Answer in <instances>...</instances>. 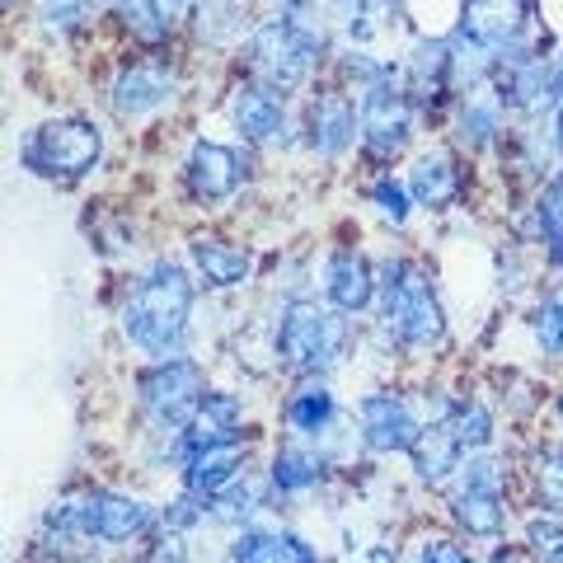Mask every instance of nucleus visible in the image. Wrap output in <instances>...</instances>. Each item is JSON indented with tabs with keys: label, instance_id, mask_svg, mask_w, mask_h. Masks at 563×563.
<instances>
[{
	"label": "nucleus",
	"instance_id": "nucleus-28",
	"mask_svg": "<svg viewBox=\"0 0 563 563\" xmlns=\"http://www.w3.org/2000/svg\"><path fill=\"white\" fill-rule=\"evenodd\" d=\"M451 428H455V437H461L465 451H484L493 442V413L484 409V404H465V409L451 418Z\"/></svg>",
	"mask_w": 563,
	"mask_h": 563
},
{
	"label": "nucleus",
	"instance_id": "nucleus-14",
	"mask_svg": "<svg viewBox=\"0 0 563 563\" xmlns=\"http://www.w3.org/2000/svg\"><path fill=\"white\" fill-rule=\"evenodd\" d=\"M244 461H250V446L240 442H221V446H202L188 455V493L192 498H217V493H225L235 479Z\"/></svg>",
	"mask_w": 563,
	"mask_h": 563
},
{
	"label": "nucleus",
	"instance_id": "nucleus-16",
	"mask_svg": "<svg viewBox=\"0 0 563 563\" xmlns=\"http://www.w3.org/2000/svg\"><path fill=\"white\" fill-rule=\"evenodd\" d=\"M235 122L250 141L268 146V141H282V132H287V109H282V99L268 85H244L235 95Z\"/></svg>",
	"mask_w": 563,
	"mask_h": 563
},
{
	"label": "nucleus",
	"instance_id": "nucleus-5",
	"mask_svg": "<svg viewBox=\"0 0 563 563\" xmlns=\"http://www.w3.org/2000/svg\"><path fill=\"white\" fill-rule=\"evenodd\" d=\"M99 155H103V136L85 118L47 122V128H38L24 141V165L43 174V179H80V174L95 169Z\"/></svg>",
	"mask_w": 563,
	"mask_h": 563
},
{
	"label": "nucleus",
	"instance_id": "nucleus-24",
	"mask_svg": "<svg viewBox=\"0 0 563 563\" xmlns=\"http://www.w3.org/2000/svg\"><path fill=\"white\" fill-rule=\"evenodd\" d=\"M324 479V461L314 451L306 446H287V451H277V461H273V484L282 493H306Z\"/></svg>",
	"mask_w": 563,
	"mask_h": 563
},
{
	"label": "nucleus",
	"instance_id": "nucleus-32",
	"mask_svg": "<svg viewBox=\"0 0 563 563\" xmlns=\"http://www.w3.org/2000/svg\"><path fill=\"white\" fill-rule=\"evenodd\" d=\"M43 20L47 29H76L80 20H90V0H47Z\"/></svg>",
	"mask_w": 563,
	"mask_h": 563
},
{
	"label": "nucleus",
	"instance_id": "nucleus-21",
	"mask_svg": "<svg viewBox=\"0 0 563 563\" xmlns=\"http://www.w3.org/2000/svg\"><path fill=\"white\" fill-rule=\"evenodd\" d=\"M231 554L235 563H320V554L301 536L287 531H244Z\"/></svg>",
	"mask_w": 563,
	"mask_h": 563
},
{
	"label": "nucleus",
	"instance_id": "nucleus-29",
	"mask_svg": "<svg viewBox=\"0 0 563 563\" xmlns=\"http://www.w3.org/2000/svg\"><path fill=\"white\" fill-rule=\"evenodd\" d=\"M526 540H531V554L540 563H563V521L559 517H536L526 526Z\"/></svg>",
	"mask_w": 563,
	"mask_h": 563
},
{
	"label": "nucleus",
	"instance_id": "nucleus-6",
	"mask_svg": "<svg viewBox=\"0 0 563 563\" xmlns=\"http://www.w3.org/2000/svg\"><path fill=\"white\" fill-rule=\"evenodd\" d=\"M136 395H141V409L151 418H161L174 432H184L192 422V413H198V404L207 399V376H202L198 362L165 357V362H155L151 372H141Z\"/></svg>",
	"mask_w": 563,
	"mask_h": 563
},
{
	"label": "nucleus",
	"instance_id": "nucleus-2",
	"mask_svg": "<svg viewBox=\"0 0 563 563\" xmlns=\"http://www.w3.org/2000/svg\"><path fill=\"white\" fill-rule=\"evenodd\" d=\"M324 57V29L310 14H277V20L258 24L250 38L254 76L268 85L273 95H291L296 85L310 76V66Z\"/></svg>",
	"mask_w": 563,
	"mask_h": 563
},
{
	"label": "nucleus",
	"instance_id": "nucleus-12",
	"mask_svg": "<svg viewBox=\"0 0 563 563\" xmlns=\"http://www.w3.org/2000/svg\"><path fill=\"white\" fill-rule=\"evenodd\" d=\"M174 66L169 62H132L113 85V113L118 118H146L151 109H161L165 99H174Z\"/></svg>",
	"mask_w": 563,
	"mask_h": 563
},
{
	"label": "nucleus",
	"instance_id": "nucleus-27",
	"mask_svg": "<svg viewBox=\"0 0 563 563\" xmlns=\"http://www.w3.org/2000/svg\"><path fill=\"white\" fill-rule=\"evenodd\" d=\"M536 221H540V235L550 244V258L563 263V179H554L550 188L540 192L536 202Z\"/></svg>",
	"mask_w": 563,
	"mask_h": 563
},
{
	"label": "nucleus",
	"instance_id": "nucleus-10",
	"mask_svg": "<svg viewBox=\"0 0 563 563\" xmlns=\"http://www.w3.org/2000/svg\"><path fill=\"white\" fill-rule=\"evenodd\" d=\"M357 418H362V442L372 446V451H380V455L413 451L418 432H422L404 395H366Z\"/></svg>",
	"mask_w": 563,
	"mask_h": 563
},
{
	"label": "nucleus",
	"instance_id": "nucleus-13",
	"mask_svg": "<svg viewBox=\"0 0 563 563\" xmlns=\"http://www.w3.org/2000/svg\"><path fill=\"white\" fill-rule=\"evenodd\" d=\"M376 273H372V263H366L362 254H352V250H339L329 258V268H324V296L333 301V310H343V314H357L376 301Z\"/></svg>",
	"mask_w": 563,
	"mask_h": 563
},
{
	"label": "nucleus",
	"instance_id": "nucleus-39",
	"mask_svg": "<svg viewBox=\"0 0 563 563\" xmlns=\"http://www.w3.org/2000/svg\"><path fill=\"white\" fill-rule=\"evenodd\" d=\"M5 5H10V0H5Z\"/></svg>",
	"mask_w": 563,
	"mask_h": 563
},
{
	"label": "nucleus",
	"instance_id": "nucleus-35",
	"mask_svg": "<svg viewBox=\"0 0 563 563\" xmlns=\"http://www.w3.org/2000/svg\"><path fill=\"white\" fill-rule=\"evenodd\" d=\"M422 563H470V554L455 540H428L422 544Z\"/></svg>",
	"mask_w": 563,
	"mask_h": 563
},
{
	"label": "nucleus",
	"instance_id": "nucleus-3",
	"mask_svg": "<svg viewBox=\"0 0 563 563\" xmlns=\"http://www.w3.org/2000/svg\"><path fill=\"white\" fill-rule=\"evenodd\" d=\"M347 352V320L343 310H324L314 301H291L277 324V357L296 376H320L339 366Z\"/></svg>",
	"mask_w": 563,
	"mask_h": 563
},
{
	"label": "nucleus",
	"instance_id": "nucleus-34",
	"mask_svg": "<svg viewBox=\"0 0 563 563\" xmlns=\"http://www.w3.org/2000/svg\"><path fill=\"white\" fill-rule=\"evenodd\" d=\"M146 563H188L179 531H165L161 540H155V544H151V554H146Z\"/></svg>",
	"mask_w": 563,
	"mask_h": 563
},
{
	"label": "nucleus",
	"instance_id": "nucleus-17",
	"mask_svg": "<svg viewBox=\"0 0 563 563\" xmlns=\"http://www.w3.org/2000/svg\"><path fill=\"white\" fill-rule=\"evenodd\" d=\"M455 76V47L446 38H422L409 57V85L404 95L409 99H437L446 90V80Z\"/></svg>",
	"mask_w": 563,
	"mask_h": 563
},
{
	"label": "nucleus",
	"instance_id": "nucleus-31",
	"mask_svg": "<svg viewBox=\"0 0 563 563\" xmlns=\"http://www.w3.org/2000/svg\"><path fill=\"white\" fill-rule=\"evenodd\" d=\"M372 198H376V207H380V217H385V221H395V225L409 221V192H404V184L380 179Z\"/></svg>",
	"mask_w": 563,
	"mask_h": 563
},
{
	"label": "nucleus",
	"instance_id": "nucleus-11",
	"mask_svg": "<svg viewBox=\"0 0 563 563\" xmlns=\"http://www.w3.org/2000/svg\"><path fill=\"white\" fill-rule=\"evenodd\" d=\"M244 184V155L221 141H198L188 155V188L202 202H225Z\"/></svg>",
	"mask_w": 563,
	"mask_h": 563
},
{
	"label": "nucleus",
	"instance_id": "nucleus-15",
	"mask_svg": "<svg viewBox=\"0 0 563 563\" xmlns=\"http://www.w3.org/2000/svg\"><path fill=\"white\" fill-rule=\"evenodd\" d=\"M240 437V399L235 395H207L198 404V413L184 428V461L202 446H221V442H235Z\"/></svg>",
	"mask_w": 563,
	"mask_h": 563
},
{
	"label": "nucleus",
	"instance_id": "nucleus-9",
	"mask_svg": "<svg viewBox=\"0 0 563 563\" xmlns=\"http://www.w3.org/2000/svg\"><path fill=\"white\" fill-rule=\"evenodd\" d=\"M76 517L95 540H109V544L151 531V521H155L146 503L122 498V493H85V498H76Z\"/></svg>",
	"mask_w": 563,
	"mask_h": 563
},
{
	"label": "nucleus",
	"instance_id": "nucleus-8",
	"mask_svg": "<svg viewBox=\"0 0 563 563\" xmlns=\"http://www.w3.org/2000/svg\"><path fill=\"white\" fill-rule=\"evenodd\" d=\"M498 484H503V465L474 461L470 474H465V488L451 498V512H455V521H461L470 536H498L503 531L507 507H503Z\"/></svg>",
	"mask_w": 563,
	"mask_h": 563
},
{
	"label": "nucleus",
	"instance_id": "nucleus-26",
	"mask_svg": "<svg viewBox=\"0 0 563 563\" xmlns=\"http://www.w3.org/2000/svg\"><path fill=\"white\" fill-rule=\"evenodd\" d=\"M461 141L465 146H484V141H493V132L503 128V109L493 99H484V90L479 95H465V103H461Z\"/></svg>",
	"mask_w": 563,
	"mask_h": 563
},
{
	"label": "nucleus",
	"instance_id": "nucleus-33",
	"mask_svg": "<svg viewBox=\"0 0 563 563\" xmlns=\"http://www.w3.org/2000/svg\"><path fill=\"white\" fill-rule=\"evenodd\" d=\"M540 484H544V498L554 507H563V455H544L540 461Z\"/></svg>",
	"mask_w": 563,
	"mask_h": 563
},
{
	"label": "nucleus",
	"instance_id": "nucleus-25",
	"mask_svg": "<svg viewBox=\"0 0 563 563\" xmlns=\"http://www.w3.org/2000/svg\"><path fill=\"white\" fill-rule=\"evenodd\" d=\"M413 198L422 207H446L455 198V169L446 155H422V161L413 165Z\"/></svg>",
	"mask_w": 563,
	"mask_h": 563
},
{
	"label": "nucleus",
	"instance_id": "nucleus-22",
	"mask_svg": "<svg viewBox=\"0 0 563 563\" xmlns=\"http://www.w3.org/2000/svg\"><path fill=\"white\" fill-rule=\"evenodd\" d=\"M184 10H188V0H118L122 24H128L136 38H146V43L169 38L174 24L184 20Z\"/></svg>",
	"mask_w": 563,
	"mask_h": 563
},
{
	"label": "nucleus",
	"instance_id": "nucleus-36",
	"mask_svg": "<svg viewBox=\"0 0 563 563\" xmlns=\"http://www.w3.org/2000/svg\"><path fill=\"white\" fill-rule=\"evenodd\" d=\"M198 517H202V507L192 498H184V503H174V512H165V526H169V531H184V526H192Z\"/></svg>",
	"mask_w": 563,
	"mask_h": 563
},
{
	"label": "nucleus",
	"instance_id": "nucleus-37",
	"mask_svg": "<svg viewBox=\"0 0 563 563\" xmlns=\"http://www.w3.org/2000/svg\"><path fill=\"white\" fill-rule=\"evenodd\" d=\"M498 563H531V559H526L521 550H507V554H498Z\"/></svg>",
	"mask_w": 563,
	"mask_h": 563
},
{
	"label": "nucleus",
	"instance_id": "nucleus-20",
	"mask_svg": "<svg viewBox=\"0 0 563 563\" xmlns=\"http://www.w3.org/2000/svg\"><path fill=\"white\" fill-rule=\"evenodd\" d=\"M352 132H357V113H352L347 95H320L310 109V146L320 155H339Z\"/></svg>",
	"mask_w": 563,
	"mask_h": 563
},
{
	"label": "nucleus",
	"instance_id": "nucleus-4",
	"mask_svg": "<svg viewBox=\"0 0 563 563\" xmlns=\"http://www.w3.org/2000/svg\"><path fill=\"white\" fill-rule=\"evenodd\" d=\"M385 306H380V324L395 343L404 347H432L446 339V314L437 306V296L428 287V277L409 263H385V282H376Z\"/></svg>",
	"mask_w": 563,
	"mask_h": 563
},
{
	"label": "nucleus",
	"instance_id": "nucleus-30",
	"mask_svg": "<svg viewBox=\"0 0 563 563\" xmlns=\"http://www.w3.org/2000/svg\"><path fill=\"white\" fill-rule=\"evenodd\" d=\"M536 343L544 347V357L563 352V301H544L536 310Z\"/></svg>",
	"mask_w": 563,
	"mask_h": 563
},
{
	"label": "nucleus",
	"instance_id": "nucleus-1",
	"mask_svg": "<svg viewBox=\"0 0 563 563\" xmlns=\"http://www.w3.org/2000/svg\"><path fill=\"white\" fill-rule=\"evenodd\" d=\"M192 310V282L174 263H155V268L136 282L128 310H122V333L151 357H174L188 333Z\"/></svg>",
	"mask_w": 563,
	"mask_h": 563
},
{
	"label": "nucleus",
	"instance_id": "nucleus-38",
	"mask_svg": "<svg viewBox=\"0 0 563 563\" xmlns=\"http://www.w3.org/2000/svg\"><path fill=\"white\" fill-rule=\"evenodd\" d=\"M559 422H563V399H559Z\"/></svg>",
	"mask_w": 563,
	"mask_h": 563
},
{
	"label": "nucleus",
	"instance_id": "nucleus-23",
	"mask_svg": "<svg viewBox=\"0 0 563 563\" xmlns=\"http://www.w3.org/2000/svg\"><path fill=\"white\" fill-rule=\"evenodd\" d=\"M287 422L296 432H306V437H320L329 422H333V390L320 380V376H306L301 380V390L291 395L287 404Z\"/></svg>",
	"mask_w": 563,
	"mask_h": 563
},
{
	"label": "nucleus",
	"instance_id": "nucleus-18",
	"mask_svg": "<svg viewBox=\"0 0 563 563\" xmlns=\"http://www.w3.org/2000/svg\"><path fill=\"white\" fill-rule=\"evenodd\" d=\"M192 263H198V273L211 282V287H240V282H250V273H254L250 250L225 244L217 235H198V240H192Z\"/></svg>",
	"mask_w": 563,
	"mask_h": 563
},
{
	"label": "nucleus",
	"instance_id": "nucleus-7",
	"mask_svg": "<svg viewBox=\"0 0 563 563\" xmlns=\"http://www.w3.org/2000/svg\"><path fill=\"white\" fill-rule=\"evenodd\" d=\"M362 103H357V128L366 136V146H372L376 155H395L409 146V95L395 85V76H385L376 85H366V90H357Z\"/></svg>",
	"mask_w": 563,
	"mask_h": 563
},
{
	"label": "nucleus",
	"instance_id": "nucleus-19",
	"mask_svg": "<svg viewBox=\"0 0 563 563\" xmlns=\"http://www.w3.org/2000/svg\"><path fill=\"white\" fill-rule=\"evenodd\" d=\"M409 455H413V470H418V479L437 484V479H446V474H451L455 465H461L465 446H461V437H455L451 418H446V422H432V428H422Z\"/></svg>",
	"mask_w": 563,
	"mask_h": 563
}]
</instances>
